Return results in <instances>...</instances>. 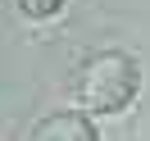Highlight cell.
<instances>
[{
  "mask_svg": "<svg viewBox=\"0 0 150 141\" xmlns=\"http://www.w3.org/2000/svg\"><path fill=\"white\" fill-rule=\"evenodd\" d=\"M137 59L123 55V50H100V55L82 59V68H77L73 77V96L77 105H82L86 114H118L132 105V96H137Z\"/></svg>",
  "mask_w": 150,
  "mask_h": 141,
  "instance_id": "obj_1",
  "label": "cell"
},
{
  "mask_svg": "<svg viewBox=\"0 0 150 141\" xmlns=\"http://www.w3.org/2000/svg\"><path fill=\"white\" fill-rule=\"evenodd\" d=\"M28 141H100V137H96L86 109H59L50 118H41Z\"/></svg>",
  "mask_w": 150,
  "mask_h": 141,
  "instance_id": "obj_2",
  "label": "cell"
},
{
  "mask_svg": "<svg viewBox=\"0 0 150 141\" xmlns=\"http://www.w3.org/2000/svg\"><path fill=\"white\" fill-rule=\"evenodd\" d=\"M59 5L64 0H18V9L32 14V18H50V14H59Z\"/></svg>",
  "mask_w": 150,
  "mask_h": 141,
  "instance_id": "obj_3",
  "label": "cell"
}]
</instances>
